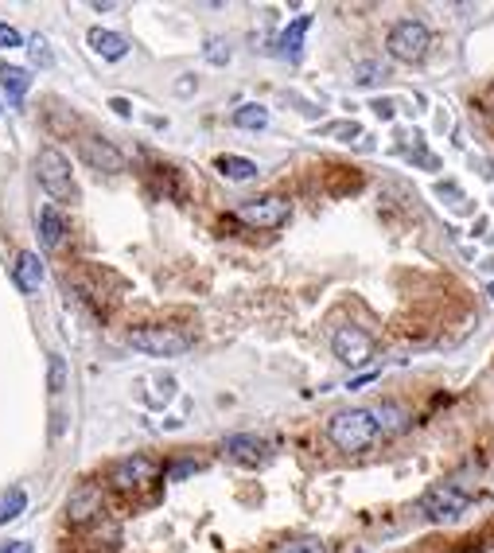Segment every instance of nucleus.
Instances as JSON below:
<instances>
[{
	"label": "nucleus",
	"instance_id": "nucleus-1",
	"mask_svg": "<svg viewBox=\"0 0 494 553\" xmlns=\"http://www.w3.org/2000/svg\"><path fill=\"white\" fill-rule=\"evenodd\" d=\"M328 437L339 452H367L382 437L374 409H339L328 421Z\"/></svg>",
	"mask_w": 494,
	"mask_h": 553
},
{
	"label": "nucleus",
	"instance_id": "nucleus-2",
	"mask_svg": "<svg viewBox=\"0 0 494 553\" xmlns=\"http://www.w3.org/2000/svg\"><path fill=\"white\" fill-rule=\"evenodd\" d=\"M35 175H39L43 191L51 195L55 203H78V183H74L71 160H66L58 148H39L35 152Z\"/></svg>",
	"mask_w": 494,
	"mask_h": 553
},
{
	"label": "nucleus",
	"instance_id": "nucleus-3",
	"mask_svg": "<svg viewBox=\"0 0 494 553\" xmlns=\"http://www.w3.org/2000/svg\"><path fill=\"white\" fill-rule=\"evenodd\" d=\"M128 343H133L141 354H152V359H175L191 347V335L164 328V323H148V328H133L128 331Z\"/></svg>",
	"mask_w": 494,
	"mask_h": 553
},
{
	"label": "nucleus",
	"instance_id": "nucleus-4",
	"mask_svg": "<svg viewBox=\"0 0 494 553\" xmlns=\"http://www.w3.org/2000/svg\"><path fill=\"white\" fill-rule=\"evenodd\" d=\"M428 27L421 24V19H401V24L390 27V35H385V51L393 58H401V63H421L424 55H428Z\"/></svg>",
	"mask_w": 494,
	"mask_h": 553
},
{
	"label": "nucleus",
	"instance_id": "nucleus-5",
	"mask_svg": "<svg viewBox=\"0 0 494 553\" xmlns=\"http://www.w3.org/2000/svg\"><path fill=\"white\" fill-rule=\"evenodd\" d=\"M467 502H471V495L459 491L456 483H436V487L424 491L421 510H424V518H432V522H456V518H463Z\"/></svg>",
	"mask_w": 494,
	"mask_h": 553
},
{
	"label": "nucleus",
	"instance_id": "nucleus-6",
	"mask_svg": "<svg viewBox=\"0 0 494 553\" xmlns=\"http://www.w3.org/2000/svg\"><path fill=\"white\" fill-rule=\"evenodd\" d=\"M292 214V203L284 195H261V199H245L238 206V219L245 226H257V230H276L284 226Z\"/></svg>",
	"mask_w": 494,
	"mask_h": 553
},
{
	"label": "nucleus",
	"instance_id": "nucleus-7",
	"mask_svg": "<svg viewBox=\"0 0 494 553\" xmlns=\"http://www.w3.org/2000/svg\"><path fill=\"white\" fill-rule=\"evenodd\" d=\"M156 479H160V463L152 456H144V452L117 460L113 471H110V483L117 491H144L148 483H156Z\"/></svg>",
	"mask_w": 494,
	"mask_h": 553
},
{
	"label": "nucleus",
	"instance_id": "nucleus-8",
	"mask_svg": "<svg viewBox=\"0 0 494 553\" xmlns=\"http://www.w3.org/2000/svg\"><path fill=\"white\" fill-rule=\"evenodd\" d=\"M331 351H335V359L347 362V367H367L374 359V339L362 328L347 323V328H339L331 335Z\"/></svg>",
	"mask_w": 494,
	"mask_h": 553
},
{
	"label": "nucleus",
	"instance_id": "nucleus-9",
	"mask_svg": "<svg viewBox=\"0 0 494 553\" xmlns=\"http://www.w3.org/2000/svg\"><path fill=\"white\" fill-rule=\"evenodd\" d=\"M102 507H105L102 483L86 479V483H78V487L71 491V499H66V522H71V526H86L90 518L102 515Z\"/></svg>",
	"mask_w": 494,
	"mask_h": 553
},
{
	"label": "nucleus",
	"instance_id": "nucleus-10",
	"mask_svg": "<svg viewBox=\"0 0 494 553\" xmlns=\"http://www.w3.org/2000/svg\"><path fill=\"white\" fill-rule=\"evenodd\" d=\"M222 448H226V456L245 463V468H257V463L269 456V444L261 437H253V432H234V437L222 440Z\"/></svg>",
	"mask_w": 494,
	"mask_h": 553
},
{
	"label": "nucleus",
	"instance_id": "nucleus-11",
	"mask_svg": "<svg viewBox=\"0 0 494 553\" xmlns=\"http://www.w3.org/2000/svg\"><path fill=\"white\" fill-rule=\"evenodd\" d=\"M82 160L97 172H125V152H117L102 136H82Z\"/></svg>",
	"mask_w": 494,
	"mask_h": 553
},
{
	"label": "nucleus",
	"instance_id": "nucleus-12",
	"mask_svg": "<svg viewBox=\"0 0 494 553\" xmlns=\"http://www.w3.org/2000/svg\"><path fill=\"white\" fill-rule=\"evenodd\" d=\"M12 281H16V289L27 296L39 292V284H43V261H39V253H32V250L19 253L12 265Z\"/></svg>",
	"mask_w": 494,
	"mask_h": 553
},
{
	"label": "nucleus",
	"instance_id": "nucleus-13",
	"mask_svg": "<svg viewBox=\"0 0 494 553\" xmlns=\"http://www.w3.org/2000/svg\"><path fill=\"white\" fill-rule=\"evenodd\" d=\"M86 43H90V51H94V55L110 58V63H121V58L128 55V43H125V35L110 32V27H90V35H86Z\"/></svg>",
	"mask_w": 494,
	"mask_h": 553
},
{
	"label": "nucleus",
	"instance_id": "nucleus-14",
	"mask_svg": "<svg viewBox=\"0 0 494 553\" xmlns=\"http://www.w3.org/2000/svg\"><path fill=\"white\" fill-rule=\"evenodd\" d=\"M35 222H39V242H43L47 250H58L63 238H66V219H63V214H58L55 206H43Z\"/></svg>",
	"mask_w": 494,
	"mask_h": 553
},
{
	"label": "nucleus",
	"instance_id": "nucleus-15",
	"mask_svg": "<svg viewBox=\"0 0 494 553\" xmlns=\"http://www.w3.org/2000/svg\"><path fill=\"white\" fill-rule=\"evenodd\" d=\"M308 27H312V16L292 19V24L281 32V39H276V55H284V58H300V47H304V35H308Z\"/></svg>",
	"mask_w": 494,
	"mask_h": 553
},
{
	"label": "nucleus",
	"instance_id": "nucleus-16",
	"mask_svg": "<svg viewBox=\"0 0 494 553\" xmlns=\"http://www.w3.org/2000/svg\"><path fill=\"white\" fill-rule=\"evenodd\" d=\"M214 167H219V175H226V180H234V183H245V180H257V164L250 160V156H234V152H226L214 160Z\"/></svg>",
	"mask_w": 494,
	"mask_h": 553
},
{
	"label": "nucleus",
	"instance_id": "nucleus-17",
	"mask_svg": "<svg viewBox=\"0 0 494 553\" xmlns=\"http://www.w3.org/2000/svg\"><path fill=\"white\" fill-rule=\"evenodd\" d=\"M0 86H4L8 102H24V94L32 90V74L24 66H0Z\"/></svg>",
	"mask_w": 494,
	"mask_h": 553
},
{
	"label": "nucleus",
	"instance_id": "nucleus-18",
	"mask_svg": "<svg viewBox=\"0 0 494 553\" xmlns=\"http://www.w3.org/2000/svg\"><path fill=\"white\" fill-rule=\"evenodd\" d=\"M374 417H378V429L385 432V437H393V432H405V429H409V413H405L401 406H393V401H385V406L374 409Z\"/></svg>",
	"mask_w": 494,
	"mask_h": 553
},
{
	"label": "nucleus",
	"instance_id": "nucleus-19",
	"mask_svg": "<svg viewBox=\"0 0 494 553\" xmlns=\"http://www.w3.org/2000/svg\"><path fill=\"white\" fill-rule=\"evenodd\" d=\"M27 510V495L24 487H4L0 491V526H8V522H16L19 515Z\"/></svg>",
	"mask_w": 494,
	"mask_h": 553
},
{
	"label": "nucleus",
	"instance_id": "nucleus-20",
	"mask_svg": "<svg viewBox=\"0 0 494 553\" xmlns=\"http://www.w3.org/2000/svg\"><path fill=\"white\" fill-rule=\"evenodd\" d=\"M234 125H238V129H265V125H269V110L257 102H245L234 110Z\"/></svg>",
	"mask_w": 494,
	"mask_h": 553
},
{
	"label": "nucleus",
	"instance_id": "nucleus-21",
	"mask_svg": "<svg viewBox=\"0 0 494 553\" xmlns=\"http://www.w3.org/2000/svg\"><path fill=\"white\" fill-rule=\"evenodd\" d=\"M47 390H51V393L66 390V362H63V354H51V359H47Z\"/></svg>",
	"mask_w": 494,
	"mask_h": 553
},
{
	"label": "nucleus",
	"instance_id": "nucleus-22",
	"mask_svg": "<svg viewBox=\"0 0 494 553\" xmlns=\"http://www.w3.org/2000/svg\"><path fill=\"white\" fill-rule=\"evenodd\" d=\"M273 553H328V546H323L320 538H289V541H281Z\"/></svg>",
	"mask_w": 494,
	"mask_h": 553
},
{
	"label": "nucleus",
	"instance_id": "nucleus-23",
	"mask_svg": "<svg viewBox=\"0 0 494 553\" xmlns=\"http://www.w3.org/2000/svg\"><path fill=\"white\" fill-rule=\"evenodd\" d=\"M320 133H323V136H335V141H351V136H362L359 121H331V125H323Z\"/></svg>",
	"mask_w": 494,
	"mask_h": 553
},
{
	"label": "nucleus",
	"instance_id": "nucleus-24",
	"mask_svg": "<svg viewBox=\"0 0 494 553\" xmlns=\"http://www.w3.org/2000/svg\"><path fill=\"white\" fill-rule=\"evenodd\" d=\"M27 51H32V63H35V66H43V71L55 63V55H51V47H47V39H43V35H35L32 43H27Z\"/></svg>",
	"mask_w": 494,
	"mask_h": 553
},
{
	"label": "nucleus",
	"instance_id": "nucleus-25",
	"mask_svg": "<svg viewBox=\"0 0 494 553\" xmlns=\"http://www.w3.org/2000/svg\"><path fill=\"white\" fill-rule=\"evenodd\" d=\"M382 74H385V66L374 63V58H367V63H359V74H354V82H359V86H374Z\"/></svg>",
	"mask_w": 494,
	"mask_h": 553
},
{
	"label": "nucleus",
	"instance_id": "nucleus-26",
	"mask_svg": "<svg viewBox=\"0 0 494 553\" xmlns=\"http://www.w3.org/2000/svg\"><path fill=\"white\" fill-rule=\"evenodd\" d=\"M206 58H211V63H230V43H222V39H211V43H206Z\"/></svg>",
	"mask_w": 494,
	"mask_h": 553
},
{
	"label": "nucleus",
	"instance_id": "nucleus-27",
	"mask_svg": "<svg viewBox=\"0 0 494 553\" xmlns=\"http://www.w3.org/2000/svg\"><path fill=\"white\" fill-rule=\"evenodd\" d=\"M0 47H24V35L12 24H0Z\"/></svg>",
	"mask_w": 494,
	"mask_h": 553
},
{
	"label": "nucleus",
	"instance_id": "nucleus-28",
	"mask_svg": "<svg viewBox=\"0 0 494 553\" xmlns=\"http://www.w3.org/2000/svg\"><path fill=\"white\" fill-rule=\"evenodd\" d=\"M110 110L117 117H133V102H128V97H110Z\"/></svg>",
	"mask_w": 494,
	"mask_h": 553
},
{
	"label": "nucleus",
	"instance_id": "nucleus-29",
	"mask_svg": "<svg viewBox=\"0 0 494 553\" xmlns=\"http://www.w3.org/2000/svg\"><path fill=\"white\" fill-rule=\"evenodd\" d=\"M0 553H32V541H27V538H16V541H4V546H0Z\"/></svg>",
	"mask_w": 494,
	"mask_h": 553
},
{
	"label": "nucleus",
	"instance_id": "nucleus-30",
	"mask_svg": "<svg viewBox=\"0 0 494 553\" xmlns=\"http://www.w3.org/2000/svg\"><path fill=\"white\" fill-rule=\"evenodd\" d=\"M374 113L390 121V117H393V102H385V97H378V102H374Z\"/></svg>",
	"mask_w": 494,
	"mask_h": 553
},
{
	"label": "nucleus",
	"instance_id": "nucleus-31",
	"mask_svg": "<svg viewBox=\"0 0 494 553\" xmlns=\"http://www.w3.org/2000/svg\"><path fill=\"white\" fill-rule=\"evenodd\" d=\"M490 296H494V284H490Z\"/></svg>",
	"mask_w": 494,
	"mask_h": 553
}]
</instances>
